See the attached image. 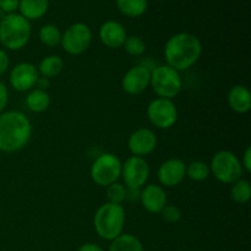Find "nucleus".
Instances as JSON below:
<instances>
[{
    "label": "nucleus",
    "instance_id": "20e7f679",
    "mask_svg": "<svg viewBox=\"0 0 251 251\" xmlns=\"http://www.w3.org/2000/svg\"><path fill=\"white\" fill-rule=\"evenodd\" d=\"M31 38V24L20 14H7L0 21V43L9 50L25 48Z\"/></svg>",
    "mask_w": 251,
    "mask_h": 251
},
{
    "label": "nucleus",
    "instance_id": "f257e3e1",
    "mask_svg": "<svg viewBox=\"0 0 251 251\" xmlns=\"http://www.w3.org/2000/svg\"><path fill=\"white\" fill-rule=\"evenodd\" d=\"M32 136V124L20 110L0 113V152L15 153L27 146Z\"/></svg>",
    "mask_w": 251,
    "mask_h": 251
},
{
    "label": "nucleus",
    "instance_id": "6e6552de",
    "mask_svg": "<svg viewBox=\"0 0 251 251\" xmlns=\"http://www.w3.org/2000/svg\"><path fill=\"white\" fill-rule=\"evenodd\" d=\"M147 118L157 129L168 130L176 125L178 120V108L172 100L154 98L147 105Z\"/></svg>",
    "mask_w": 251,
    "mask_h": 251
},
{
    "label": "nucleus",
    "instance_id": "2eb2a0df",
    "mask_svg": "<svg viewBox=\"0 0 251 251\" xmlns=\"http://www.w3.org/2000/svg\"><path fill=\"white\" fill-rule=\"evenodd\" d=\"M140 201L145 210L151 215H158L167 205V193L159 184H149L140 191Z\"/></svg>",
    "mask_w": 251,
    "mask_h": 251
},
{
    "label": "nucleus",
    "instance_id": "39448f33",
    "mask_svg": "<svg viewBox=\"0 0 251 251\" xmlns=\"http://www.w3.org/2000/svg\"><path fill=\"white\" fill-rule=\"evenodd\" d=\"M150 86L158 98L173 100L183 88V80L180 73L174 70L167 64L154 66L151 70Z\"/></svg>",
    "mask_w": 251,
    "mask_h": 251
},
{
    "label": "nucleus",
    "instance_id": "dca6fc26",
    "mask_svg": "<svg viewBox=\"0 0 251 251\" xmlns=\"http://www.w3.org/2000/svg\"><path fill=\"white\" fill-rule=\"evenodd\" d=\"M100 39L105 47L110 49L122 48L126 39V31L120 22L109 20L105 21L100 28Z\"/></svg>",
    "mask_w": 251,
    "mask_h": 251
},
{
    "label": "nucleus",
    "instance_id": "f8f14e48",
    "mask_svg": "<svg viewBox=\"0 0 251 251\" xmlns=\"http://www.w3.org/2000/svg\"><path fill=\"white\" fill-rule=\"evenodd\" d=\"M151 70L146 65H136L125 73L122 80V88L130 96H139L150 87Z\"/></svg>",
    "mask_w": 251,
    "mask_h": 251
},
{
    "label": "nucleus",
    "instance_id": "0eeeda50",
    "mask_svg": "<svg viewBox=\"0 0 251 251\" xmlns=\"http://www.w3.org/2000/svg\"><path fill=\"white\" fill-rule=\"evenodd\" d=\"M122 166L123 162L117 154L109 153V152L100 154L91 166V179L98 186L107 188L110 184L117 183L119 180L122 176Z\"/></svg>",
    "mask_w": 251,
    "mask_h": 251
},
{
    "label": "nucleus",
    "instance_id": "ddd939ff",
    "mask_svg": "<svg viewBox=\"0 0 251 251\" xmlns=\"http://www.w3.org/2000/svg\"><path fill=\"white\" fill-rule=\"evenodd\" d=\"M157 178L163 188L178 186L186 178V164L179 158L167 159L159 166Z\"/></svg>",
    "mask_w": 251,
    "mask_h": 251
},
{
    "label": "nucleus",
    "instance_id": "72a5a7b5",
    "mask_svg": "<svg viewBox=\"0 0 251 251\" xmlns=\"http://www.w3.org/2000/svg\"><path fill=\"white\" fill-rule=\"evenodd\" d=\"M49 85H50V82H49V78L42 77V76H39L38 81H37V83H36L37 88H39V90H44V91H47V88L49 87Z\"/></svg>",
    "mask_w": 251,
    "mask_h": 251
},
{
    "label": "nucleus",
    "instance_id": "2f4dec72",
    "mask_svg": "<svg viewBox=\"0 0 251 251\" xmlns=\"http://www.w3.org/2000/svg\"><path fill=\"white\" fill-rule=\"evenodd\" d=\"M240 163H242L243 169H245L248 173H251V147L250 146H248L247 150L244 151V153H243V158L242 161H240Z\"/></svg>",
    "mask_w": 251,
    "mask_h": 251
},
{
    "label": "nucleus",
    "instance_id": "f03ea898",
    "mask_svg": "<svg viewBox=\"0 0 251 251\" xmlns=\"http://www.w3.org/2000/svg\"><path fill=\"white\" fill-rule=\"evenodd\" d=\"M166 64L176 71L193 68L202 54V43L195 34L176 33L166 42L163 49Z\"/></svg>",
    "mask_w": 251,
    "mask_h": 251
},
{
    "label": "nucleus",
    "instance_id": "423d86ee",
    "mask_svg": "<svg viewBox=\"0 0 251 251\" xmlns=\"http://www.w3.org/2000/svg\"><path fill=\"white\" fill-rule=\"evenodd\" d=\"M208 166L211 174L215 176L216 180L228 185H232L233 183L242 179L244 171L237 154L227 150L216 152Z\"/></svg>",
    "mask_w": 251,
    "mask_h": 251
},
{
    "label": "nucleus",
    "instance_id": "9d476101",
    "mask_svg": "<svg viewBox=\"0 0 251 251\" xmlns=\"http://www.w3.org/2000/svg\"><path fill=\"white\" fill-rule=\"evenodd\" d=\"M150 176V166L142 157L130 156L122 166V176L126 189L141 190Z\"/></svg>",
    "mask_w": 251,
    "mask_h": 251
},
{
    "label": "nucleus",
    "instance_id": "6ab92c4d",
    "mask_svg": "<svg viewBox=\"0 0 251 251\" xmlns=\"http://www.w3.org/2000/svg\"><path fill=\"white\" fill-rule=\"evenodd\" d=\"M39 76L46 78H53L60 75L64 70V60L59 55H48L44 56L41 60L39 65L37 66Z\"/></svg>",
    "mask_w": 251,
    "mask_h": 251
},
{
    "label": "nucleus",
    "instance_id": "c756f323",
    "mask_svg": "<svg viewBox=\"0 0 251 251\" xmlns=\"http://www.w3.org/2000/svg\"><path fill=\"white\" fill-rule=\"evenodd\" d=\"M9 103V91L5 83L0 81V113H2Z\"/></svg>",
    "mask_w": 251,
    "mask_h": 251
},
{
    "label": "nucleus",
    "instance_id": "c85d7f7f",
    "mask_svg": "<svg viewBox=\"0 0 251 251\" xmlns=\"http://www.w3.org/2000/svg\"><path fill=\"white\" fill-rule=\"evenodd\" d=\"M20 0H0V10L6 14H14L19 9Z\"/></svg>",
    "mask_w": 251,
    "mask_h": 251
},
{
    "label": "nucleus",
    "instance_id": "5701e85b",
    "mask_svg": "<svg viewBox=\"0 0 251 251\" xmlns=\"http://www.w3.org/2000/svg\"><path fill=\"white\" fill-rule=\"evenodd\" d=\"M230 199L238 205H245L251 199V185L247 179H239L232 184Z\"/></svg>",
    "mask_w": 251,
    "mask_h": 251
},
{
    "label": "nucleus",
    "instance_id": "a211bd4d",
    "mask_svg": "<svg viewBox=\"0 0 251 251\" xmlns=\"http://www.w3.org/2000/svg\"><path fill=\"white\" fill-rule=\"evenodd\" d=\"M48 0H20L19 4L20 15L28 21L43 17L48 11Z\"/></svg>",
    "mask_w": 251,
    "mask_h": 251
},
{
    "label": "nucleus",
    "instance_id": "aec40b11",
    "mask_svg": "<svg viewBox=\"0 0 251 251\" xmlns=\"http://www.w3.org/2000/svg\"><path fill=\"white\" fill-rule=\"evenodd\" d=\"M26 105L31 112L43 113L50 105V96L47 91L33 88L26 97Z\"/></svg>",
    "mask_w": 251,
    "mask_h": 251
},
{
    "label": "nucleus",
    "instance_id": "bb28decb",
    "mask_svg": "<svg viewBox=\"0 0 251 251\" xmlns=\"http://www.w3.org/2000/svg\"><path fill=\"white\" fill-rule=\"evenodd\" d=\"M126 186L120 183H113L107 186V199L108 202L122 205L126 200Z\"/></svg>",
    "mask_w": 251,
    "mask_h": 251
},
{
    "label": "nucleus",
    "instance_id": "9b49d317",
    "mask_svg": "<svg viewBox=\"0 0 251 251\" xmlns=\"http://www.w3.org/2000/svg\"><path fill=\"white\" fill-rule=\"evenodd\" d=\"M38 78V70H37L36 65H33L32 63L16 64L9 74L10 86L19 92L33 90Z\"/></svg>",
    "mask_w": 251,
    "mask_h": 251
},
{
    "label": "nucleus",
    "instance_id": "412c9836",
    "mask_svg": "<svg viewBox=\"0 0 251 251\" xmlns=\"http://www.w3.org/2000/svg\"><path fill=\"white\" fill-rule=\"evenodd\" d=\"M108 251H145L144 245L137 237L132 234H120L112 240Z\"/></svg>",
    "mask_w": 251,
    "mask_h": 251
},
{
    "label": "nucleus",
    "instance_id": "f3484780",
    "mask_svg": "<svg viewBox=\"0 0 251 251\" xmlns=\"http://www.w3.org/2000/svg\"><path fill=\"white\" fill-rule=\"evenodd\" d=\"M227 102L230 109L238 114H245L251 109V93L244 85H235L228 91Z\"/></svg>",
    "mask_w": 251,
    "mask_h": 251
},
{
    "label": "nucleus",
    "instance_id": "7ed1b4c3",
    "mask_svg": "<svg viewBox=\"0 0 251 251\" xmlns=\"http://www.w3.org/2000/svg\"><path fill=\"white\" fill-rule=\"evenodd\" d=\"M125 225V210L123 205L105 202L98 207L93 217V227L98 237L112 242L123 234Z\"/></svg>",
    "mask_w": 251,
    "mask_h": 251
},
{
    "label": "nucleus",
    "instance_id": "393cba45",
    "mask_svg": "<svg viewBox=\"0 0 251 251\" xmlns=\"http://www.w3.org/2000/svg\"><path fill=\"white\" fill-rule=\"evenodd\" d=\"M39 41L47 47H56L60 44L61 42V33L59 28L54 25L48 24L44 25L39 29Z\"/></svg>",
    "mask_w": 251,
    "mask_h": 251
},
{
    "label": "nucleus",
    "instance_id": "a878e982",
    "mask_svg": "<svg viewBox=\"0 0 251 251\" xmlns=\"http://www.w3.org/2000/svg\"><path fill=\"white\" fill-rule=\"evenodd\" d=\"M125 51L131 56H140L146 50V43L144 39L139 36H129L125 39L124 44Z\"/></svg>",
    "mask_w": 251,
    "mask_h": 251
},
{
    "label": "nucleus",
    "instance_id": "b1692460",
    "mask_svg": "<svg viewBox=\"0 0 251 251\" xmlns=\"http://www.w3.org/2000/svg\"><path fill=\"white\" fill-rule=\"evenodd\" d=\"M210 176V166L206 162L193 161L186 164V176L193 181H205Z\"/></svg>",
    "mask_w": 251,
    "mask_h": 251
},
{
    "label": "nucleus",
    "instance_id": "cd10ccee",
    "mask_svg": "<svg viewBox=\"0 0 251 251\" xmlns=\"http://www.w3.org/2000/svg\"><path fill=\"white\" fill-rule=\"evenodd\" d=\"M161 216L167 223H176L180 221L181 218V211L178 206L176 205H168L167 203L161 211Z\"/></svg>",
    "mask_w": 251,
    "mask_h": 251
},
{
    "label": "nucleus",
    "instance_id": "1a4fd4ad",
    "mask_svg": "<svg viewBox=\"0 0 251 251\" xmlns=\"http://www.w3.org/2000/svg\"><path fill=\"white\" fill-rule=\"evenodd\" d=\"M92 43V31L87 25L76 22L69 26L61 34V47L70 55H80L90 48Z\"/></svg>",
    "mask_w": 251,
    "mask_h": 251
},
{
    "label": "nucleus",
    "instance_id": "7c9ffc66",
    "mask_svg": "<svg viewBox=\"0 0 251 251\" xmlns=\"http://www.w3.org/2000/svg\"><path fill=\"white\" fill-rule=\"evenodd\" d=\"M10 65V59L7 55L6 50L2 48H0V76L4 75L7 70H9Z\"/></svg>",
    "mask_w": 251,
    "mask_h": 251
},
{
    "label": "nucleus",
    "instance_id": "4be33fe9",
    "mask_svg": "<svg viewBox=\"0 0 251 251\" xmlns=\"http://www.w3.org/2000/svg\"><path fill=\"white\" fill-rule=\"evenodd\" d=\"M117 7L122 14L127 17H140L146 12L147 0H115Z\"/></svg>",
    "mask_w": 251,
    "mask_h": 251
},
{
    "label": "nucleus",
    "instance_id": "4468645a",
    "mask_svg": "<svg viewBox=\"0 0 251 251\" xmlns=\"http://www.w3.org/2000/svg\"><path fill=\"white\" fill-rule=\"evenodd\" d=\"M157 136L151 129L140 127L135 130L127 139V149L132 156L142 157L149 156L156 150Z\"/></svg>",
    "mask_w": 251,
    "mask_h": 251
},
{
    "label": "nucleus",
    "instance_id": "473e14b6",
    "mask_svg": "<svg viewBox=\"0 0 251 251\" xmlns=\"http://www.w3.org/2000/svg\"><path fill=\"white\" fill-rule=\"evenodd\" d=\"M77 251H104V249L95 243H85L78 248Z\"/></svg>",
    "mask_w": 251,
    "mask_h": 251
}]
</instances>
